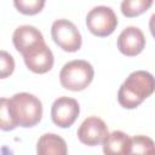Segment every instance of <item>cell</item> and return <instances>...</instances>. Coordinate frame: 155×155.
Listing matches in <instances>:
<instances>
[{"label": "cell", "mask_w": 155, "mask_h": 155, "mask_svg": "<svg viewBox=\"0 0 155 155\" xmlns=\"http://www.w3.org/2000/svg\"><path fill=\"white\" fill-rule=\"evenodd\" d=\"M155 92V78L145 70L131 73L117 92V102L126 109L137 108L145 98Z\"/></svg>", "instance_id": "1"}, {"label": "cell", "mask_w": 155, "mask_h": 155, "mask_svg": "<svg viewBox=\"0 0 155 155\" xmlns=\"http://www.w3.org/2000/svg\"><path fill=\"white\" fill-rule=\"evenodd\" d=\"M10 111L17 126L33 127L42 117L41 101L31 93L19 92L7 99Z\"/></svg>", "instance_id": "2"}, {"label": "cell", "mask_w": 155, "mask_h": 155, "mask_svg": "<svg viewBox=\"0 0 155 155\" xmlns=\"http://www.w3.org/2000/svg\"><path fill=\"white\" fill-rule=\"evenodd\" d=\"M94 70L91 63L84 59H74L63 65L59 73L61 85L69 91H82L93 80Z\"/></svg>", "instance_id": "3"}, {"label": "cell", "mask_w": 155, "mask_h": 155, "mask_svg": "<svg viewBox=\"0 0 155 155\" xmlns=\"http://www.w3.org/2000/svg\"><path fill=\"white\" fill-rule=\"evenodd\" d=\"M86 25L93 35L101 38L108 36L116 29L117 17L109 6H94L86 16Z\"/></svg>", "instance_id": "4"}, {"label": "cell", "mask_w": 155, "mask_h": 155, "mask_svg": "<svg viewBox=\"0 0 155 155\" xmlns=\"http://www.w3.org/2000/svg\"><path fill=\"white\" fill-rule=\"evenodd\" d=\"M51 35L53 41L67 52H76L82 44L81 34L75 24L65 18L57 19L52 23Z\"/></svg>", "instance_id": "5"}, {"label": "cell", "mask_w": 155, "mask_h": 155, "mask_svg": "<svg viewBox=\"0 0 155 155\" xmlns=\"http://www.w3.org/2000/svg\"><path fill=\"white\" fill-rule=\"evenodd\" d=\"M80 114V105L70 97H58L51 107V119L54 125L62 128L70 127Z\"/></svg>", "instance_id": "6"}, {"label": "cell", "mask_w": 155, "mask_h": 155, "mask_svg": "<svg viewBox=\"0 0 155 155\" xmlns=\"http://www.w3.org/2000/svg\"><path fill=\"white\" fill-rule=\"evenodd\" d=\"M109 132L105 122L98 116L86 117L78 128L79 140L88 147L99 145L104 142Z\"/></svg>", "instance_id": "7"}, {"label": "cell", "mask_w": 155, "mask_h": 155, "mask_svg": "<svg viewBox=\"0 0 155 155\" xmlns=\"http://www.w3.org/2000/svg\"><path fill=\"white\" fill-rule=\"evenodd\" d=\"M23 59L27 68L35 74H45L50 71L54 62L53 53L46 42L40 44L31 51L23 54Z\"/></svg>", "instance_id": "8"}, {"label": "cell", "mask_w": 155, "mask_h": 155, "mask_svg": "<svg viewBox=\"0 0 155 155\" xmlns=\"http://www.w3.org/2000/svg\"><path fill=\"white\" fill-rule=\"evenodd\" d=\"M12 42L16 50L23 56L40 44L45 42V40L39 29H36L34 25L24 24L15 29L12 34Z\"/></svg>", "instance_id": "9"}, {"label": "cell", "mask_w": 155, "mask_h": 155, "mask_svg": "<svg viewBox=\"0 0 155 155\" xmlns=\"http://www.w3.org/2000/svg\"><path fill=\"white\" fill-rule=\"evenodd\" d=\"M145 47V36L137 27H126L117 38L119 51L128 57L139 54Z\"/></svg>", "instance_id": "10"}, {"label": "cell", "mask_w": 155, "mask_h": 155, "mask_svg": "<svg viewBox=\"0 0 155 155\" xmlns=\"http://www.w3.org/2000/svg\"><path fill=\"white\" fill-rule=\"evenodd\" d=\"M36 155H68V147L61 136L45 133L36 143Z\"/></svg>", "instance_id": "11"}, {"label": "cell", "mask_w": 155, "mask_h": 155, "mask_svg": "<svg viewBox=\"0 0 155 155\" xmlns=\"http://www.w3.org/2000/svg\"><path fill=\"white\" fill-rule=\"evenodd\" d=\"M131 150V137L122 131H114L103 142L104 155H128Z\"/></svg>", "instance_id": "12"}, {"label": "cell", "mask_w": 155, "mask_h": 155, "mask_svg": "<svg viewBox=\"0 0 155 155\" xmlns=\"http://www.w3.org/2000/svg\"><path fill=\"white\" fill-rule=\"evenodd\" d=\"M155 143L151 138L139 134L131 138V150L128 155H154Z\"/></svg>", "instance_id": "13"}, {"label": "cell", "mask_w": 155, "mask_h": 155, "mask_svg": "<svg viewBox=\"0 0 155 155\" xmlns=\"http://www.w3.org/2000/svg\"><path fill=\"white\" fill-rule=\"evenodd\" d=\"M153 5V0H124L121 12L126 17H136L145 12Z\"/></svg>", "instance_id": "14"}, {"label": "cell", "mask_w": 155, "mask_h": 155, "mask_svg": "<svg viewBox=\"0 0 155 155\" xmlns=\"http://www.w3.org/2000/svg\"><path fill=\"white\" fill-rule=\"evenodd\" d=\"M13 5L23 15H36L45 6L44 0H15Z\"/></svg>", "instance_id": "15"}, {"label": "cell", "mask_w": 155, "mask_h": 155, "mask_svg": "<svg viewBox=\"0 0 155 155\" xmlns=\"http://www.w3.org/2000/svg\"><path fill=\"white\" fill-rule=\"evenodd\" d=\"M0 127L4 131H11L15 130L17 127L13 116L10 111L8 108V103H7V98H1L0 99Z\"/></svg>", "instance_id": "16"}, {"label": "cell", "mask_w": 155, "mask_h": 155, "mask_svg": "<svg viewBox=\"0 0 155 155\" xmlns=\"http://www.w3.org/2000/svg\"><path fill=\"white\" fill-rule=\"evenodd\" d=\"M0 64H1L0 65V78L1 79H5L13 73V69H15L13 57L4 50L0 52Z\"/></svg>", "instance_id": "17"}, {"label": "cell", "mask_w": 155, "mask_h": 155, "mask_svg": "<svg viewBox=\"0 0 155 155\" xmlns=\"http://www.w3.org/2000/svg\"><path fill=\"white\" fill-rule=\"evenodd\" d=\"M149 29H150L151 35L155 38V13H153L149 19Z\"/></svg>", "instance_id": "18"}, {"label": "cell", "mask_w": 155, "mask_h": 155, "mask_svg": "<svg viewBox=\"0 0 155 155\" xmlns=\"http://www.w3.org/2000/svg\"><path fill=\"white\" fill-rule=\"evenodd\" d=\"M154 155H155V154H154Z\"/></svg>", "instance_id": "19"}]
</instances>
